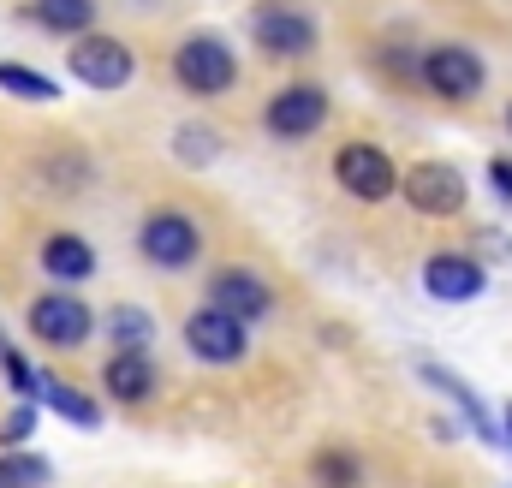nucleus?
<instances>
[{"label": "nucleus", "mask_w": 512, "mask_h": 488, "mask_svg": "<svg viewBox=\"0 0 512 488\" xmlns=\"http://www.w3.org/2000/svg\"><path fill=\"white\" fill-rule=\"evenodd\" d=\"M173 78L191 90V96H227L239 84V60L221 36H185L173 48Z\"/></svg>", "instance_id": "f257e3e1"}, {"label": "nucleus", "mask_w": 512, "mask_h": 488, "mask_svg": "<svg viewBox=\"0 0 512 488\" xmlns=\"http://www.w3.org/2000/svg\"><path fill=\"white\" fill-rule=\"evenodd\" d=\"M251 36L262 54H280V60H298L316 48V18L298 6V0H256L251 6Z\"/></svg>", "instance_id": "f03ea898"}, {"label": "nucleus", "mask_w": 512, "mask_h": 488, "mask_svg": "<svg viewBox=\"0 0 512 488\" xmlns=\"http://www.w3.org/2000/svg\"><path fill=\"white\" fill-rule=\"evenodd\" d=\"M66 66H72V78L90 84V90H126L131 72H137V60H131L126 42H120V36H102V30L78 36L72 54H66Z\"/></svg>", "instance_id": "7ed1b4c3"}, {"label": "nucleus", "mask_w": 512, "mask_h": 488, "mask_svg": "<svg viewBox=\"0 0 512 488\" xmlns=\"http://www.w3.org/2000/svg\"><path fill=\"white\" fill-rule=\"evenodd\" d=\"M30 334H36L42 346H54V352H72V346H84V340L96 334V316H90V304L72 298V292H42V298L30 304Z\"/></svg>", "instance_id": "20e7f679"}, {"label": "nucleus", "mask_w": 512, "mask_h": 488, "mask_svg": "<svg viewBox=\"0 0 512 488\" xmlns=\"http://www.w3.org/2000/svg\"><path fill=\"white\" fill-rule=\"evenodd\" d=\"M399 191H405V203H411L417 215H435V221H447V215L465 209V173L447 167V161H417V167L399 179Z\"/></svg>", "instance_id": "39448f33"}, {"label": "nucleus", "mask_w": 512, "mask_h": 488, "mask_svg": "<svg viewBox=\"0 0 512 488\" xmlns=\"http://www.w3.org/2000/svg\"><path fill=\"white\" fill-rule=\"evenodd\" d=\"M334 179H340L358 203H382V197L399 191V173H393L387 149H376V143H346V149L334 155Z\"/></svg>", "instance_id": "423d86ee"}, {"label": "nucleus", "mask_w": 512, "mask_h": 488, "mask_svg": "<svg viewBox=\"0 0 512 488\" xmlns=\"http://www.w3.org/2000/svg\"><path fill=\"white\" fill-rule=\"evenodd\" d=\"M417 72H423V84H429L435 96H447V102H471V96L483 90V60H477L471 48H453V42L429 48V54L417 60Z\"/></svg>", "instance_id": "0eeeda50"}, {"label": "nucleus", "mask_w": 512, "mask_h": 488, "mask_svg": "<svg viewBox=\"0 0 512 488\" xmlns=\"http://www.w3.org/2000/svg\"><path fill=\"white\" fill-rule=\"evenodd\" d=\"M185 346H191L203 364H239V358L251 352L245 322H233V316H227V310H215V304H203V310L185 322Z\"/></svg>", "instance_id": "6e6552de"}, {"label": "nucleus", "mask_w": 512, "mask_h": 488, "mask_svg": "<svg viewBox=\"0 0 512 488\" xmlns=\"http://www.w3.org/2000/svg\"><path fill=\"white\" fill-rule=\"evenodd\" d=\"M143 256L155 262V268H191L197 262V250H203V233L185 221V215H173V209H155L149 221H143Z\"/></svg>", "instance_id": "1a4fd4ad"}, {"label": "nucleus", "mask_w": 512, "mask_h": 488, "mask_svg": "<svg viewBox=\"0 0 512 488\" xmlns=\"http://www.w3.org/2000/svg\"><path fill=\"white\" fill-rule=\"evenodd\" d=\"M322 120H328V90H322V84H286V90L262 108V125H268L274 137H310Z\"/></svg>", "instance_id": "9d476101"}, {"label": "nucleus", "mask_w": 512, "mask_h": 488, "mask_svg": "<svg viewBox=\"0 0 512 488\" xmlns=\"http://www.w3.org/2000/svg\"><path fill=\"white\" fill-rule=\"evenodd\" d=\"M483 286H489L483 262H471V256H459V250H435V256L423 262V292H429L435 304H471Z\"/></svg>", "instance_id": "9b49d317"}, {"label": "nucleus", "mask_w": 512, "mask_h": 488, "mask_svg": "<svg viewBox=\"0 0 512 488\" xmlns=\"http://www.w3.org/2000/svg\"><path fill=\"white\" fill-rule=\"evenodd\" d=\"M209 304L227 310L233 322H262V316L274 310V292L256 280L251 268H221V274L209 280Z\"/></svg>", "instance_id": "f8f14e48"}, {"label": "nucleus", "mask_w": 512, "mask_h": 488, "mask_svg": "<svg viewBox=\"0 0 512 488\" xmlns=\"http://www.w3.org/2000/svg\"><path fill=\"white\" fill-rule=\"evenodd\" d=\"M102 387H108V399H120V405L155 399V364H149V352L114 346V358L102 364Z\"/></svg>", "instance_id": "ddd939ff"}, {"label": "nucleus", "mask_w": 512, "mask_h": 488, "mask_svg": "<svg viewBox=\"0 0 512 488\" xmlns=\"http://www.w3.org/2000/svg\"><path fill=\"white\" fill-rule=\"evenodd\" d=\"M24 18L42 24V30H54V36H90V24H96V0H30Z\"/></svg>", "instance_id": "4468645a"}, {"label": "nucleus", "mask_w": 512, "mask_h": 488, "mask_svg": "<svg viewBox=\"0 0 512 488\" xmlns=\"http://www.w3.org/2000/svg\"><path fill=\"white\" fill-rule=\"evenodd\" d=\"M42 268L54 280H90L96 274V250L78 233H54V239H42Z\"/></svg>", "instance_id": "2eb2a0df"}, {"label": "nucleus", "mask_w": 512, "mask_h": 488, "mask_svg": "<svg viewBox=\"0 0 512 488\" xmlns=\"http://www.w3.org/2000/svg\"><path fill=\"white\" fill-rule=\"evenodd\" d=\"M417 375H423V381H429V387H441V393H447V399H453V405H459V411H465V417H471V429H477V435H483V441H489V447H495V441H501V435H495V423H489V411H483V399H477V393H471V387H465V381H459V375H453V369L417 364Z\"/></svg>", "instance_id": "dca6fc26"}, {"label": "nucleus", "mask_w": 512, "mask_h": 488, "mask_svg": "<svg viewBox=\"0 0 512 488\" xmlns=\"http://www.w3.org/2000/svg\"><path fill=\"white\" fill-rule=\"evenodd\" d=\"M36 399H42L48 411H60L66 423H78V429H96V423H102L96 399H84L78 387H66V381H54V375H36Z\"/></svg>", "instance_id": "f3484780"}, {"label": "nucleus", "mask_w": 512, "mask_h": 488, "mask_svg": "<svg viewBox=\"0 0 512 488\" xmlns=\"http://www.w3.org/2000/svg\"><path fill=\"white\" fill-rule=\"evenodd\" d=\"M0 90H6V96H24V102H54V96H60L54 78L30 72V66H18V60H0Z\"/></svg>", "instance_id": "a211bd4d"}, {"label": "nucleus", "mask_w": 512, "mask_h": 488, "mask_svg": "<svg viewBox=\"0 0 512 488\" xmlns=\"http://www.w3.org/2000/svg\"><path fill=\"white\" fill-rule=\"evenodd\" d=\"M48 459L36 453H0V488H48Z\"/></svg>", "instance_id": "6ab92c4d"}, {"label": "nucleus", "mask_w": 512, "mask_h": 488, "mask_svg": "<svg viewBox=\"0 0 512 488\" xmlns=\"http://www.w3.org/2000/svg\"><path fill=\"white\" fill-rule=\"evenodd\" d=\"M316 483L322 488H358L364 483V465H358L346 447H328V453L316 459Z\"/></svg>", "instance_id": "aec40b11"}, {"label": "nucleus", "mask_w": 512, "mask_h": 488, "mask_svg": "<svg viewBox=\"0 0 512 488\" xmlns=\"http://www.w3.org/2000/svg\"><path fill=\"white\" fill-rule=\"evenodd\" d=\"M173 149H179V161H185V167H209V161L221 155L215 131H203V125H185V131L173 137Z\"/></svg>", "instance_id": "412c9836"}, {"label": "nucleus", "mask_w": 512, "mask_h": 488, "mask_svg": "<svg viewBox=\"0 0 512 488\" xmlns=\"http://www.w3.org/2000/svg\"><path fill=\"white\" fill-rule=\"evenodd\" d=\"M149 334H155V328H149V316H143V310H114V340H120V346L149 352Z\"/></svg>", "instance_id": "4be33fe9"}, {"label": "nucleus", "mask_w": 512, "mask_h": 488, "mask_svg": "<svg viewBox=\"0 0 512 488\" xmlns=\"http://www.w3.org/2000/svg\"><path fill=\"white\" fill-rule=\"evenodd\" d=\"M0 369H6V381H12L18 393H36V375H30V364L18 358V346H12L6 334H0Z\"/></svg>", "instance_id": "5701e85b"}, {"label": "nucleus", "mask_w": 512, "mask_h": 488, "mask_svg": "<svg viewBox=\"0 0 512 488\" xmlns=\"http://www.w3.org/2000/svg\"><path fill=\"white\" fill-rule=\"evenodd\" d=\"M30 429H36V411H30V405H18V411L0 423V447H18V441H30Z\"/></svg>", "instance_id": "b1692460"}, {"label": "nucleus", "mask_w": 512, "mask_h": 488, "mask_svg": "<svg viewBox=\"0 0 512 488\" xmlns=\"http://www.w3.org/2000/svg\"><path fill=\"white\" fill-rule=\"evenodd\" d=\"M489 179H495V191L512 203V161H489Z\"/></svg>", "instance_id": "393cba45"}, {"label": "nucleus", "mask_w": 512, "mask_h": 488, "mask_svg": "<svg viewBox=\"0 0 512 488\" xmlns=\"http://www.w3.org/2000/svg\"><path fill=\"white\" fill-rule=\"evenodd\" d=\"M507 131H512V108H507Z\"/></svg>", "instance_id": "a878e982"}]
</instances>
